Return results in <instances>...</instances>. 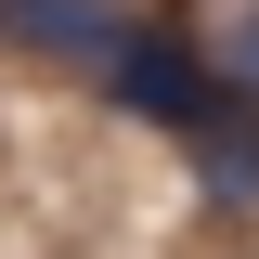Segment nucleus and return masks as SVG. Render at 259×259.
Instances as JSON below:
<instances>
[{
  "label": "nucleus",
  "instance_id": "obj_1",
  "mask_svg": "<svg viewBox=\"0 0 259 259\" xmlns=\"http://www.w3.org/2000/svg\"><path fill=\"white\" fill-rule=\"evenodd\" d=\"M91 91H104V117H130V130H168V143H182V130H207V117L233 104V65H221V39L143 26V39H130V52L91 78Z\"/></svg>",
  "mask_w": 259,
  "mask_h": 259
},
{
  "label": "nucleus",
  "instance_id": "obj_2",
  "mask_svg": "<svg viewBox=\"0 0 259 259\" xmlns=\"http://www.w3.org/2000/svg\"><path fill=\"white\" fill-rule=\"evenodd\" d=\"M0 39L39 52L52 78H104V65L143 39V13H130V0H0Z\"/></svg>",
  "mask_w": 259,
  "mask_h": 259
},
{
  "label": "nucleus",
  "instance_id": "obj_3",
  "mask_svg": "<svg viewBox=\"0 0 259 259\" xmlns=\"http://www.w3.org/2000/svg\"><path fill=\"white\" fill-rule=\"evenodd\" d=\"M182 182L233 221H259V91H233L207 130H182Z\"/></svg>",
  "mask_w": 259,
  "mask_h": 259
},
{
  "label": "nucleus",
  "instance_id": "obj_4",
  "mask_svg": "<svg viewBox=\"0 0 259 259\" xmlns=\"http://www.w3.org/2000/svg\"><path fill=\"white\" fill-rule=\"evenodd\" d=\"M221 65H233V91H259V0L233 13V26H221Z\"/></svg>",
  "mask_w": 259,
  "mask_h": 259
}]
</instances>
